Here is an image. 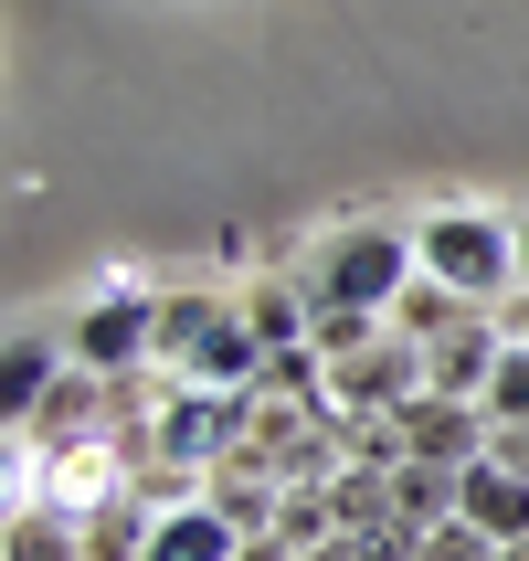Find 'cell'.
I'll use <instances>...</instances> for the list:
<instances>
[{"label":"cell","instance_id":"cell-3","mask_svg":"<svg viewBox=\"0 0 529 561\" xmlns=\"http://www.w3.org/2000/svg\"><path fill=\"white\" fill-rule=\"evenodd\" d=\"M64 360H74V371H95V381L159 371V297H149V286H106L95 308H74Z\"/></svg>","mask_w":529,"mask_h":561},{"label":"cell","instance_id":"cell-15","mask_svg":"<svg viewBox=\"0 0 529 561\" xmlns=\"http://www.w3.org/2000/svg\"><path fill=\"white\" fill-rule=\"evenodd\" d=\"M519 286H529V222H519Z\"/></svg>","mask_w":529,"mask_h":561},{"label":"cell","instance_id":"cell-7","mask_svg":"<svg viewBox=\"0 0 529 561\" xmlns=\"http://www.w3.org/2000/svg\"><path fill=\"white\" fill-rule=\"evenodd\" d=\"M467 519L498 540V551H508V540H529V477L498 467V456H476V467H467Z\"/></svg>","mask_w":529,"mask_h":561},{"label":"cell","instance_id":"cell-14","mask_svg":"<svg viewBox=\"0 0 529 561\" xmlns=\"http://www.w3.org/2000/svg\"><path fill=\"white\" fill-rule=\"evenodd\" d=\"M498 329H508V340L529 350V286H519V297H508V308H498Z\"/></svg>","mask_w":529,"mask_h":561},{"label":"cell","instance_id":"cell-5","mask_svg":"<svg viewBox=\"0 0 529 561\" xmlns=\"http://www.w3.org/2000/svg\"><path fill=\"white\" fill-rule=\"evenodd\" d=\"M149 561H244V530H233L212 499H181V508H159Z\"/></svg>","mask_w":529,"mask_h":561},{"label":"cell","instance_id":"cell-13","mask_svg":"<svg viewBox=\"0 0 529 561\" xmlns=\"http://www.w3.org/2000/svg\"><path fill=\"white\" fill-rule=\"evenodd\" d=\"M487 413H498V424H519V435H529V350H519V340H508L498 381H487Z\"/></svg>","mask_w":529,"mask_h":561},{"label":"cell","instance_id":"cell-6","mask_svg":"<svg viewBox=\"0 0 529 561\" xmlns=\"http://www.w3.org/2000/svg\"><path fill=\"white\" fill-rule=\"evenodd\" d=\"M222 308H233V297H212V286H170V297H159V371L170 381L202 360V340L222 329Z\"/></svg>","mask_w":529,"mask_h":561},{"label":"cell","instance_id":"cell-12","mask_svg":"<svg viewBox=\"0 0 529 561\" xmlns=\"http://www.w3.org/2000/svg\"><path fill=\"white\" fill-rule=\"evenodd\" d=\"M413 561H498V540H487V530L467 519V508H456L445 530H424V540H413Z\"/></svg>","mask_w":529,"mask_h":561},{"label":"cell","instance_id":"cell-1","mask_svg":"<svg viewBox=\"0 0 529 561\" xmlns=\"http://www.w3.org/2000/svg\"><path fill=\"white\" fill-rule=\"evenodd\" d=\"M424 276V254H413V222H340L329 244L297 265V286H308V308H381L392 318V297Z\"/></svg>","mask_w":529,"mask_h":561},{"label":"cell","instance_id":"cell-4","mask_svg":"<svg viewBox=\"0 0 529 561\" xmlns=\"http://www.w3.org/2000/svg\"><path fill=\"white\" fill-rule=\"evenodd\" d=\"M424 392H435V360L413 340H371L360 360L329 371V424H349V413H403V403H424Z\"/></svg>","mask_w":529,"mask_h":561},{"label":"cell","instance_id":"cell-11","mask_svg":"<svg viewBox=\"0 0 529 561\" xmlns=\"http://www.w3.org/2000/svg\"><path fill=\"white\" fill-rule=\"evenodd\" d=\"M244 329L265 350H308V286H254V297H244Z\"/></svg>","mask_w":529,"mask_h":561},{"label":"cell","instance_id":"cell-9","mask_svg":"<svg viewBox=\"0 0 529 561\" xmlns=\"http://www.w3.org/2000/svg\"><path fill=\"white\" fill-rule=\"evenodd\" d=\"M371 340H392V318H381V308H308V350L329 360V371H340V360H360Z\"/></svg>","mask_w":529,"mask_h":561},{"label":"cell","instance_id":"cell-8","mask_svg":"<svg viewBox=\"0 0 529 561\" xmlns=\"http://www.w3.org/2000/svg\"><path fill=\"white\" fill-rule=\"evenodd\" d=\"M467 318H487V308H467V297H456V286H435V276H413L403 297H392V340L435 350V340H456Z\"/></svg>","mask_w":529,"mask_h":561},{"label":"cell","instance_id":"cell-16","mask_svg":"<svg viewBox=\"0 0 529 561\" xmlns=\"http://www.w3.org/2000/svg\"><path fill=\"white\" fill-rule=\"evenodd\" d=\"M498 561H529V540H508V551H498Z\"/></svg>","mask_w":529,"mask_h":561},{"label":"cell","instance_id":"cell-10","mask_svg":"<svg viewBox=\"0 0 529 561\" xmlns=\"http://www.w3.org/2000/svg\"><path fill=\"white\" fill-rule=\"evenodd\" d=\"M0 551H11V561H85V530L22 499V508H11V540H0Z\"/></svg>","mask_w":529,"mask_h":561},{"label":"cell","instance_id":"cell-2","mask_svg":"<svg viewBox=\"0 0 529 561\" xmlns=\"http://www.w3.org/2000/svg\"><path fill=\"white\" fill-rule=\"evenodd\" d=\"M413 254H424V276L456 286L467 308H508L519 297V222L508 213H424L413 222Z\"/></svg>","mask_w":529,"mask_h":561}]
</instances>
